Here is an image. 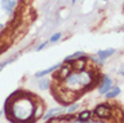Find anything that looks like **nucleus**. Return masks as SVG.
<instances>
[{"instance_id": "1", "label": "nucleus", "mask_w": 124, "mask_h": 123, "mask_svg": "<svg viewBox=\"0 0 124 123\" xmlns=\"http://www.w3.org/2000/svg\"><path fill=\"white\" fill-rule=\"evenodd\" d=\"M4 112L14 123H32L35 120V102L28 93L18 91L6 100Z\"/></svg>"}, {"instance_id": "2", "label": "nucleus", "mask_w": 124, "mask_h": 123, "mask_svg": "<svg viewBox=\"0 0 124 123\" xmlns=\"http://www.w3.org/2000/svg\"><path fill=\"white\" fill-rule=\"evenodd\" d=\"M65 80H66V85H68L69 88L84 89V88H86L89 84L93 83V76H92L90 72L81 70L80 73L69 74Z\"/></svg>"}, {"instance_id": "3", "label": "nucleus", "mask_w": 124, "mask_h": 123, "mask_svg": "<svg viewBox=\"0 0 124 123\" xmlns=\"http://www.w3.org/2000/svg\"><path fill=\"white\" fill-rule=\"evenodd\" d=\"M93 114L96 116H99L100 119H107V118L111 116V107L108 104H99L94 108Z\"/></svg>"}, {"instance_id": "4", "label": "nucleus", "mask_w": 124, "mask_h": 123, "mask_svg": "<svg viewBox=\"0 0 124 123\" xmlns=\"http://www.w3.org/2000/svg\"><path fill=\"white\" fill-rule=\"evenodd\" d=\"M109 88H112V79L109 76H104V77H102L101 84H100L99 92L100 93H105Z\"/></svg>"}, {"instance_id": "5", "label": "nucleus", "mask_w": 124, "mask_h": 123, "mask_svg": "<svg viewBox=\"0 0 124 123\" xmlns=\"http://www.w3.org/2000/svg\"><path fill=\"white\" fill-rule=\"evenodd\" d=\"M58 69H59V70H58V74H57V77H58V79H61V80L66 79V77L70 74V72H71V66H70V65H65V66L59 65Z\"/></svg>"}, {"instance_id": "6", "label": "nucleus", "mask_w": 124, "mask_h": 123, "mask_svg": "<svg viewBox=\"0 0 124 123\" xmlns=\"http://www.w3.org/2000/svg\"><path fill=\"white\" fill-rule=\"evenodd\" d=\"M15 6H16V1H14V0H1V7H3V9L7 14L12 12Z\"/></svg>"}, {"instance_id": "7", "label": "nucleus", "mask_w": 124, "mask_h": 123, "mask_svg": "<svg viewBox=\"0 0 124 123\" xmlns=\"http://www.w3.org/2000/svg\"><path fill=\"white\" fill-rule=\"evenodd\" d=\"M61 64H55V65H51V66H50V68H47V69H43V70H39V72H37V73L34 74L35 77H37V79H40V77H45L46 76V74H49V73H51V72L53 70H57V69H58V66Z\"/></svg>"}, {"instance_id": "8", "label": "nucleus", "mask_w": 124, "mask_h": 123, "mask_svg": "<svg viewBox=\"0 0 124 123\" xmlns=\"http://www.w3.org/2000/svg\"><path fill=\"white\" fill-rule=\"evenodd\" d=\"M120 93H121V89L117 88V87H113V88H109L104 95H105L107 99H113V97H116V96H119Z\"/></svg>"}, {"instance_id": "9", "label": "nucleus", "mask_w": 124, "mask_h": 123, "mask_svg": "<svg viewBox=\"0 0 124 123\" xmlns=\"http://www.w3.org/2000/svg\"><path fill=\"white\" fill-rule=\"evenodd\" d=\"M112 54H115V49H107V50H99L97 52V55H99V58L101 61L107 60L108 57H111Z\"/></svg>"}, {"instance_id": "10", "label": "nucleus", "mask_w": 124, "mask_h": 123, "mask_svg": "<svg viewBox=\"0 0 124 123\" xmlns=\"http://www.w3.org/2000/svg\"><path fill=\"white\" fill-rule=\"evenodd\" d=\"M62 111H63V108L62 107H57V108H51V110H49L45 114V119H50V118H53V116H57L58 114H61Z\"/></svg>"}, {"instance_id": "11", "label": "nucleus", "mask_w": 124, "mask_h": 123, "mask_svg": "<svg viewBox=\"0 0 124 123\" xmlns=\"http://www.w3.org/2000/svg\"><path fill=\"white\" fill-rule=\"evenodd\" d=\"M84 55H85L84 52H76V53H73V54L68 55V57L65 58V62H73L77 58H80V57H84Z\"/></svg>"}, {"instance_id": "12", "label": "nucleus", "mask_w": 124, "mask_h": 123, "mask_svg": "<svg viewBox=\"0 0 124 123\" xmlns=\"http://www.w3.org/2000/svg\"><path fill=\"white\" fill-rule=\"evenodd\" d=\"M90 116H92V112L89 110H85L78 115V122H88L90 119Z\"/></svg>"}, {"instance_id": "13", "label": "nucleus", "mask_w": 124, "mask_h": 123, "mask_svg": "<svg viewBox=\"0 0 124 123\" xmlns=\"http://www.w3.org/2000/svg\"><path fill=\"white\" fill-rule=\"evenodd\" d=\"M39 88L42 89V91H43V89H49L50 88V80L40 77V80H39Z\"/></svg>"}, {"instance_id": "14", "label": "nucleus", "mask_w": 124, "mask_h": 123, "mask_svg": "<svg viewBox=\"0 0 124 123\" xmlns=\"http://www.w3.org/2000/svg\"><path fill=\"white\" fill-rule=\"evenodd\" d=\"M61 37H62L61 33H55V34L51 35V38H50V42H57V41L61 39Z\"/></svg>"}, {"instance_id": "15", "label": "nucleus", "mask_w": 124, "mask_h": 123, "mask_svg": "<svg viewBox=\"0 0 124 123\" xmlns=\"http://www.w3.org/2000/svg\"><path fill=\"white\" fill-rule=\"evenodd\" d=\"M14 60H15V58H9V60H7V61H4V62H1V64H0V72L3 70V69H4V68H6V66H7V65H8V64H9V62H12V61H14Z\"/></svg>"}, {"instance_id": "16", "label": "nucleus", "mask_w": 124, "mask_h": 123, "mask_svg": "<svg viewBox=\"0 0 124 123\" xmlns=\"http://www.w3.org/2000/svg\"><path fill=\"white\" fill-rule=\"evenodd\" d=\"M77 108H78V104H77V103H74L73 105H70V107L68 108V111H69V112H73V111H76Z\"/></svg>"}, {"instance_id": "17", "label": "nucleus", "mask_w": 124, "mask_h": 123, "mask_svg": "<svg viewBox=\"0 0 124 123\" xmlns=\"http://www.w3.org/2000/svg\"><path fill=\"white\" fill-rule=\"evenodd\" d=\"M46 46H47V42H43V43H40L39 46L37 47V52H40V50H43V49H45V47H46Z\"/></svg>"}, {"instance_id": "18", "label": "nucleus", "mask_w": 124, "mask_h": 123, "mask_svg": "<svg viewBox=\"0 0 124 123\" xmlns=\"http://www.w3.org/2000/svg\"><path fill=\"white\" fill-rule=\"evenodd\" d=\"M92 123H105V122H92Z\"/></svg>"}, {"instance_id": "19", "label": "nucleus", "mask_w": 124, "mask_h": 123, "mask_svg": "<svg viewBox=\"0 0 124 123\" xmlns=\"http://www.w3.org/2000/svg\"><path fill=\"white\" fill-rule=\"evenodd\" d=\"M76 3V0H71V4H74Z\"/></svg>"}, {"instance_id": "20", "label": "nucleus", "mask_w": 124, "mask_h": 123, "mask_svg": "<svg viewBox=\"0 0 124 123\" xmlns=\"http://www.w3.org/2000/svg\"><path fill=\"white\" fill-rule=\"evenodd\" d=\"M1 115H3V111H0V116H1Z\"/></svg>"}, {"instance_id": "21", "label": "nucleus", "mask_w": 124, "mask_h": 123, "mask_svg": "<svg viewBox=\"0 0 124 123\" xmlns=\"http://www.w3.org/2000/svg\"><path fill=\"white\" fill-rule=\"evenodd\" d=\"M1 28H3V25H0V30H1Z\"/></svg>"}, {"instance_id": "22", "label": "nucleus", "mask_w": 124, "mask_h": 123, "mask_svg": "<svg viewBox=\"0 0 124 123\" xmlns=\"http://www.w3.org/2000/svg\"><path fill=\"white\" fill-rule=\"evenodd\" d=\"M104 1H108V0H104Z\"/></svg>"}]
</instances>
